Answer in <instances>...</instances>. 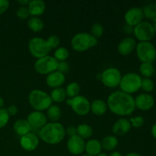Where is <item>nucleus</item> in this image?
Segmentation results:
<instances>
[{
	"mask_svg": "<svg viewBox=\"0 0 156 156\" xmlns=\"http://www.w3.org/2000/svg\"><path fill=\"white\" fill-rule=\"evenodd\" d=\"M154 7H155V11H156V2L155 3H154Z\"/></svg>",
	"mask_w": 156,
	"mask_h": 156,
	"instance_id": "50",
	"label": "nucleus"
},
{
	"mask_svg": "<svg viewBox=\"0 0 156 156\" xmlns=\"http://www.w3.org/2000/svg\"><path fill=\"white\" fill-rule=\"evenodd\" d=\"M79 92H80V86L77 82H71L67 85L66 88V96H68L69 98H73L78 96Z\"/></svg>",
	"mask_w": 156,
	"mask_h": 156,
	"instance_id": "30",
	"label": "nucleus"
},
{
	"mask_svg": "<svg viewBox=\"0 0 156 156\" xmlns=\"http://www.w3.org/2000/svg\"><path fill=\"white\" fill-rule=\"evenodd\" d=\"M27 26L34 32H40L44 27V23L39 17L31 16L27 20Z\"/></svg>",
	"mask_w": 156,
	"mask_h": 156,
	"instance_id": "25",
	"label": "nucleus"
},
{
	"mask_svg": "<svg viewBox=\"0 0 156 156\" xmlns=\"http://www.w3.org/2000/svg\"><path fill=\"white\" fill-rule=\"evenodd\" d=\"M65 136V128L57 122L47 123L39 131L40 138L44 143L50 145H56L61 143Z\"/></svg>",
	"mask_w": 156,
	"mask_h": 156,
	"instance_id": "2",
	"label": "nucleus"
},
{
	"mask_svg": "<svg viewBox=\"0 0 156 156\" xmlns=\"http://www.w3.org/2000/svg\"><path fill=\"white\" fill-rule=\"evenodd\" d=\"M131 123L126 118H120L114 123L112 132L117 136H124L131 129Z\"/></svg>",
	"mask_w": 156,
	"mask_h": 156,
	"instance_id": "19",
	"label": "nucleus"
},
{
	"mask_svg": "<svg viewBox=\"0 0 156 156\" xmlns=\"http://www.w3.org/2000/svg\"><path fill=\"white\" fill-rule=\"evenodd\" d=\"M136 47V42L135 39L131 37H126L123 38L118 44L117 50L122 56H128L130 54Z\"/></svg>",
	"mask_w": 156,
	"mask_h": 156,
	"instance_id": "17",
	"label": "nucleus"
},
{
	"mask_svg": "<svg viewBox=\"0 0 156 156\" xmlns=\"http://www.w3.org/2000/svg\"><path fill=\"white\" fill-rule=\"evenodd\" d=\"M151 133H152V135L154 138L156 139V123H154L153 126H152V129H151Z\"/></svg>",
	"mask_w": 156,
	"mask_h": 156,
	"instance_id": "43",
	"label": "nucleus"
},
{
	"mask_svg": "<svg viewBox=\"0 0 156 156\" xmlns=\"http://www.w3.org/2000/svg\"><path fill=\"white\" fill-rule=\"evenodd\" d=\"M28 101L30 106L37 111H44L52 105L50 96L45 91L40 89H34L28 95Z\"/></svg>",
	"mask_w": 156,
	"mask_h": 156,
	"instance_id": "3",
	"label": "nucleus"
},
{
	"mask_svg": "<svg viewBox=\"0 0 156 156\" xmlns=\"http://www.w3.org/2000/svg\"><path fill=\"white\" fill-rule=\"evenodd\" d=\"M152 21H153V24H152V25H153L154 30H155V34H156V17H155V19H154Z\"/></svg>",
	"mask_w": 156,
	"mask_h": 156,
	"instance_id": "48",
	"label": "nucleus"
},
{
	"mask_svg": "<svg viewBox=\"0 0 156 156\" xmlns=\"http://www.w3.org/2000/svg\"><path fill=\"white\" fill-rule=\"evenodd\" d=\"M47 43H48L49 46L51 48V50L53 49H57L59 47V44H60V40L59 37L57 35H50L48 37V39L47 40Z\"/></svg>",
	"mask_w": 156,
	"mask_h": 156,
	"instance_id": "36",
	"label": "nucleus"
},
{
	"mask_svg": "<svg viewBox=\"0 0 156 156\" xmlns=\"http://www.w3.org/2000/svg\"><path fill=\"white\" fill-rule=\"evenodd\" d=\"M69 69V65L68 62H66V61L59 62L57 66V71L65 74V73H68Z\"/></svg>",
	"mask_w": 156,
	"mask_h": 156,
	"instance_id": "39",
	"label": "nucleus"
},
{
	"mask_svg": "<svg viewBox=\"0 0 156 156\" xmlns=\"http://www.w3.org/2000/svg\"><path fill=\"white\" fill-rule=\"evenodd\" d=\"M50 96L53 101L56 102V103H60V102H62L66 100V90L60 87V88H53Z\"/></svg>",
	"mask_w": 156,
	"mask_h": 156,
	"instance_id": "26",
	"label": "nucleus"
},
{
	"mask_svg": "<svg viewBox=\"0 0 156 156\" xmlns=\"http://www.w3.org/2000/svg\"><path fill=\"white\" fill-rule=\"evenodd\" d=\"M28 49L30 54L37 59L47 56L51 51L47 41L41 37L31 38L28 43Z\"/></svg>",
	"mask_w": 156,
	"mask_h": 156,
	"instance_id": "7",
	"label": "nucleus"
},
{
	"mask_svg": "<svg viewBox=\"0 0 156 156\" xmlns=\"http://www.w3.org/2000/svg\"><path fill=\"white\" fill-rule=\"evenodd\" d=\"M16 15L18 18H20L21 20H25L27 18H28L30 14H29V11L27 9V7L21 5V7L18 8L16 11Z\"/></svg>",
	"mask_w": 156,
	"mask_h": 156,
	"instance_id": "37",
	"label": "nucleus"
},
{
	"mask_svg": "<svg viewBox=\"0 0 156 156\" xmlns=\"http://www.w3.org/2000/svg\"><path fill=\"white\" fill-rule=\"evenodd\" d=\"M6 110L9 116H15L18 113V108L15 105H10L8 107V108H6Z\"/></svg>",
	"mask_w": 156,
	"mask_h": 156,
	"instance_id": "41",
	"label": "nucleus"
},
{
	"mask_svg": "<svg viewBox=\"0 0 156 156\" xmlns=\"http://www.w3.org/2000/svg\"><path fill=\"white\" fill-rule=\"evenodd\" d=\"M9 117L5 108H1L0 109V129L3 128L7 125L9 120Z\"/></svg>",
	"mask_w": 156,
	"mask_h": 156,
	"instance_id": "35",
	"label": "nucleus"
},
{
	"mask_svg": "<svg viewBox=\"0 0 156 156\" xmlns=\"http://www.w3.org/2000/svg\"><path fill=\"white\" fill-rule=\"evenodd\" d=\"M144 18L142 8L133 7L129 9L124 15V20L127 25L135 27L141 23Z\"/></svg>",
	"mask_w": 156,
	"mask_h": 156,
	"instance_id": "12",
	"label": "nucleus"
},
{
	"mask_svg": "<svg viewBox=\"0 0 156 156\" xmlns=\"http://www.w3.org/2000/svg\"><path fill=\"white\" fill-rule=\"evenodd\" d=\"M133 33L140 42H149L155 35L152 23L143 21L133 27Z\"/></svg>",
	"mask_w": 156,
	"mask_h": 156,
	"instance_id": "9",
	"label": "nucleus"
},
{
	"mask_svg": "<svg viewBox=\"0 0 156 156\" xmlns=\"http://www.w3.org/2000/svg\"><path fill=\"white\" fill-rule=\"evenodd\" d=\"M18 2L22 5V6H26V5H28L30 1H29V0H23V1L20 0V1H18Z\"/></svg>",
	"mask_w": 156,
	"mask_h": 156,
	"instance_id": "44",
	"label": "nucleus"
},
{
	"mask_svg": "<svg viewBox=\"0 0 156 156\" xmlns=\"http://www.w3.org/2000/svg\"><path fill=\"white\" fill-rule=\"evenodd\" d=\"M104 27L100 23H95L91 26V34L96 39L100 38L103 35Z\"/></svg>",
	"mask_w": 156,
	"mask_h": 156,
	"instance_id": "34",
	"label": "nucleus"
},
{
	"mask_svg": "<svg viewBox=\"0 0 156 156\" xmlns=\"http://www.w3.org/2000/svg\"><path fill=\"white\" fill-rule=\"evenodd\" d=\"M142 78L136 73H129L121 78L120 82V89L126 94H133L141 88Z\"/></svg>",
	"mask_w": 156,
	"mask_h": 156,
	"instance_id": "5",
	"label": "nucleus"
},
{
	"mask_svg": "<svg viewBox=\"0 0 156 156\" xmlns=\"http://www.w3.org/2000/svg\"><path fill=\"white\" fill-rule=\"evenodd\" d=\"M90 110L94 114L97 116H101L107 112L108 105L106 102L101 99H96L91 103Z\"/></svg>",
	"mask_w": 156,
	"mask_h": 156,
	"instance_id": "23",
	"label": "nucleus"
},
{
	"mask_svg": "<svg viewBox=\"0 0 156 156\" xmlns=\"http://www.w3.org/2000/svg\"><path fill=\"white\" fill-rule=\"evenodd\" d=\"M85 143L83 139L78 135L69 137L67 142V149L71 154L74 155H81L85 151Z\"/></svg>",
	"mask_w": 156,
	"mask_h": 156,
	"instance_id": "13",
	"label": "nucleus"
},
{
	"mask_svg": "<svg viewBox=\"0 0 156 156\" xmlns=\"http://www.w3.org/2000/svg\"><path fill=\"white\" fill-rule=\"evenodd\" d=\"M27 9L30 15L39 17L45 12L46 4L42 0H31L27 5Z\"/></svg>",
	"mask_w": 156,
	"mask_h": 156,
	"instance_id": "20",
	"label": "nucleus"
},
{
	"mask_svg": "<svg viewBox=\"0 0 156 156\" xmlns=\"http://www.w3.org/2000/svg\"><path fill=\"white\" fill-rule=\"evenodd\" d=\"M27 122L31 127L40 129L44 127L47 123V117L41 111H33L27 116Z\"/></svg>",
	"mask_w": 156,
	"mask_h": 156,
	"instance_id": "15",
	"label": "nucleus"
},
{
	"mask_svg": "<svg viewBox=\"0 0 156 156\" xmlns=\"http://www.w3.org/2000/svg\"><path fill=\"white\" fill-rule=\"evenodd\" d=\"M9 7V1L0 0V15H2L7 11Z\"/></svg>",
	"mask_w": 156,
	"mask_h": 156,
	"instance_id": "40",
	"label": "nucleus"
},
{
	"mask_svg": "<svg viewBox=\"0 0 156 156\" xmlns=\"http://www.w3.org/2000/svg\"><path fill=\"white\" fill-rule=\"evenodd\" d=\"M66 133L68 136H69V137L77 135V130H76V126H69L67 127V129H66Z\"/></svg>",
	"mask_w": 156,
	"mask_h": 156,
	"instance_id": "42",
	"label": "nucleus"
},
{
	"mask_svg": "<svg viewBox=\"0 0 156 156\" xmlns=\"http://www.w3.org/2000/svg\"><path fill=\"white\" fill-rule=\"evenodd\" d=\"M47 111V117L52 122H57L60 119L61 109L59 106L52 105Z\"/></svg>",
	"mask_w": 156,
	"mask_h": 156,
	"instance_id": "27",
	"label": "nucleus"
},
{
	"mask_svg": "<svg viewBox=\"0 0 156 156\" xmlns=\"http://www.w3.org/2000/svg\"><path fill=\"white\" fill-rule=\"evenodd\" d=\"M136 52L137 57L142 62L152 63L156 59V47L150 41L138 43Z\"/></svg>",
	"mask_w": 156,
	"mask_h": 156,
	"instance_id": "6",
	"label": "nucleus"
},
{
	"mask_svg": "<svg viewBox=\"0 0 156 156\" xmlns=\"http://www.w3.org/2000/svg\"><path fill=\"white\" fill-rule=\"evenodd\" d=\"M4 103H5L4 99H3L2 97H0V109H1V108H2L3 105H4Z\"/></svg>",
	"mask_w": 156,
	"mask_h": 156,
	"instance_id": "47",
	"label": "nucleus"
},
{
	"mask_svg": "<svg viewBox=\"0 0 156 156\" xmlns=\"http://www.w3.org/2000/svg\"><path fill=\"white\" fill-rule=\"evenodd\" d=\"M85 150L87 152V155L90 156H97L101 152L102 150L101 142L94 139L88 140L85 143Z\"/></svg>",
	"mask_w": 156,
	"mask_h": 156,
	"instance_id": "21",
	"label": "nucleus"
},
{
	"mask_svg": "<svg viewBox=\"0 0 156 156\" xmlns=\"http://www.w3.org/2000/svg\"><path fill=\"white\" fill-rule=\"evenodd\" d=\"M109 156H122V155L119 152L114 151V152H112L111 154H110Z\"/></svg>",
	"mask_w": 156,
	"mask_h": 156,
	"instance_id": "45",
	"label": "nucleus"
},
{
	"mask_svg": "<svg viewBox=\"0 0 156 156\" xmlns=\"http://www.w3.org/2000/svg\"><path fill=\"white\" fill-rule=\"evenodd\" d=\"M140 73L144 78L150 79L155 73L154 66L149 62H142L140 66Z\"/></svg>",
	"mask_w": 156,
	"mask_h": 156,
	"instance_id": "28",
	"label": "nucleus"
},
{
	"mask_svg": "<svg viewBox=\"0 0 156 156\" xmlns=\"http://www.w3.org/2000/svg\"><path fill=\"white\" fill-rule=\"evenodd\" d=\"M154 88H155V84L154 82L151 79H147V78H144L142 79V83H141V88L145 91L146 93H150L153 91Z\"/></svg>",
	"mask_w": 156,
	"mask_h": 156,
	"instance_id": "33",
	"label": "nucleus"
},
{
	"mask_svg": "<svg viewBox=\"0 0 156 156\" xmlns=\"http://www.w3.org/2000/svg\"><path fill=\"white\" fill-rule=\"evenodd\" d=\"M66 104L71 106L73 111L79 116L86 115L91 111L89 101L82 95H78L73 98L67 99Z\"/></svg>",
	"mask_w": 156,
	"mask_h": 156,
	"instance_id": "10",
	"label": "nucleus"
},
{
	"mask_svg": "<svg viewBox=\"0 0 156 156\" xmlns=\"http://www.w3.org/2000/svg\"><path fill=\"white\" fill-rule=\"evenodd\" d=\"M58 62L53 56H47L37 59L34 63V69L41 75H49L57 70Z\"/></svg>",
	"mask_w": 156,
	"mask_h": 156,
	"instance_id": "8",
	"label": "nucleus"
},
{
	"mask_svg": "<svg viewBox=\"0 0 156 156\" xmlns=\"http://www.w3.org/2000/svg\"><path fill=\"white\" fill-rule=\"evenodd\" d=\"M129 122L131 123V126L134 128H140L143 126L145 123V120L142 116H138L136 117H132L129 119Z\"/></svg>",
	"mask_w": 156,
	"mask_h": 156,
	"instance_id": "38",
	"label": "nucleus"
},
{
	"mask_svg": "<svg viewBox=\"0 0 156 156\" xmlns=\"http://www.w3.org/2000/svg\"><path fill=\"white\" fill-rule=\"evenodd\" d=\"M98 39L91 34L81 32L74 35L71 40L72 48L77 52H84L97 45Z\"/></svg>",
	"mask_w": 156,
	"mask_h": 156,
	"instance_id": "4",
	"label": "nucleus"
},
{
	"mask_svg": "<svg viewBox=\"0 0 156 156\" xmlns=\"http://www.w3.org/2000/svg\"><path fill=\"white\" fill-rule=\"evenodd\" d=\"M102 149L106 151H112L118 145V140L114 136H105L101 142Z\"/></svg>",
	"mask_w": 156,
	"mask_h": 156,
	"instance_id": "24",
	"label": "nucleus"
},
{
	"mask_svg": "<svg viewBox=\"0 0 156 156\" xmlns=\"http://www.w3.org/2000/svg\"><path fill=\"white\" fill-rule=\"evenodd\" d=\"M125 156H143L142 155H140V154L137 153V152H129V153L126 154Z\"/></svg>",
	"mask_w": 156,
	"mask_h": 156,
	"instance_id": "46",
	"label": "nucleus"
},
{
	"mask_svg": "<svg viewBox=\"0 0 156 156\" xmlns=\"http://www.w3.org/2000/svg\"><path fill=\"white\" fill-rule=\"evenodd\" d=\"M97 156H108L105 152H101L100 154H98Z\"/></svg>",
	"mask_w": 156,
	"mask_h": 156,
	"instance_id": "49",
	"label": "nucleus"
},
{
	"mask_svg": "<svg viewBox=\"0 0 156 156\" xmlns=\"http://www.w3.org/2000/svg\"><path fill=\"white\" fill-rule=\"evenodd\" d=\"M69 50L63 47H59L56 49L54 52V56L53 57L58 61V62H62V61H66L67 58L69 57Z\"/></svg>",
	"mask_w": 156,
	"mask_h": 156,
	"instance_id": "31",
	"label": "nucleus"
},
{
	"mask_svg": "<svg viewBox=\"0 0 156 156\" xmlns=\"http://www.w3.org/2000/svg\"><path fill=\"white\" fill-rule=\"evenodd\" d=\"M107 105L113 114L119 116H129L136 110L133 96L122 91L111 93L108 98Z\"/></svg>",
	"mask_w": 156,
	"mask_h": 156,
	"instance_id": "1",
	"label": "nucleus"
},
{
	"mask_svg": "<svg viewBox=\"0 0 156 156\" xmlns=\"http://www.w3.org/2000/svg\"><path fill=\"white\" fill-rule=\"evenodd\" d=\"M13 128L15 132L21 137L29 133L30 131L31 130V126L29 124L27 120H23V119L16 120L14 123Z\"/></svg>",
	"mask_w": 156,
	"mask_h": 156,
	"instance_id": "22",
	"label": "nucleus"
},
{
	"mask_svg": "<svg viewBox=\"0 0 156 156\" xmlns=\"http://www.w3.org/2000/svg\"><path fill=\"white\" fill-rule=\"evenodd\" d=\"M82 156H90V155H82Z\"/></svg>",
	"mask_w": 156,
	"mask_h": 156,
	"instance_id": "51",
	"label": "nucleus"
},
{
	"mask_svg": "<svg viewBox=\"0 0 156 156\" xmlns=\"http://www.w3.org/2000/svg\"><path fill=\"white\" fill-rule=\"evenodd\" d=\"M65 81V74L56 70V71L47 75V79H46V83L50 88H60L61 85L64 84Z\"/></svg>",
	"mask_w": 156,
	"mask_h": 156,
	"instance_id": "18",
	"label": "nucleus"
},
{
	"mask_svg": "<svg viewBox=\"0 0 156 156\" xmlns=\"http://www.w3.org/2000/svg\"><path fill=\"white\" fill-rule=\"evenodd\" d=\"M20 144L23 149L28 152L35 150L39 145V139L35 134L29 133L21 137Z\"/></svg>",
	"mask_w": 156,
	"mask_h": 156,
	"instance_id": "16",
	"label": "nucleus"
},
{
	"mask_svg": "<svg viewBox=\"0 0 156 156\" xmlns=\"http://www.w3.org/2000/svg\"><path fill=\"white\" fill-rule=\"evenodd\" d=\"M76 130H77V135L83 140L90 138L93 134L92 128L88 124L79 125L76 127Z\"/></svg>",
	"mask_w": 156,
	"mask_h": 156,
	"instance_id": "29",
	"label": "nucleus"
},
{
	"mask_svg": "<svg viewBox=\"0 0 156 156\" xmlns=\"http://www.w3.org/2000/svg\"><path fill=\"white\" fill-rule=\"evenodd\" d=\"M121 78V73L118 69L110 67L102 73L101 82L108 88H116L120 85Z\"/></svg>",
	"mask_w": 156,
	"mask_h": 156,
	"instance_id": "11",
	"label": "nucleus"
},
{
	"mask_svg": "<svg viewBox=\"0 0 156 156\" xmlns=\"http://www.w3.org/2000/svg\"><path fill=\"white\" fill-rule=\"evenodd\" d=\"M134 101H135L136 108H138L139 110L143 111L152 109L155 104L154 98L148 93L140 94L136 97V98H134Z\"/></svg>",
	"mask_w": 156,
	"mask_h": 156,
	"instance_id": "14",
	"label": "nucleus"
},
{
	"mask_svg": "<svg viewBox=\"0 0 156 156\" xmlns=\"http://www.w3.org/2000/svg\"><path fill=\"white\" fill-rule=\"evenodd\" d=\"M142 9H143L144 18L149 20H152V21L155 19L156 17V11L154 7V4L149 3V4L146 5Z\"/></svg>",
	"mask_w": 156,
	"mask_h": 156,
	"instance_id": "32",
	"label": "nucleus"
}]
</instances>
